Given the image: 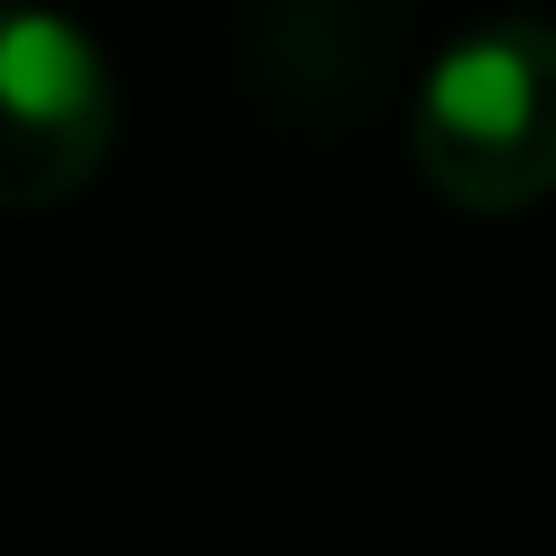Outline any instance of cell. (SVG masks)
Returning <instances> with one entry per match:
<instances>
[{
	"mask_svg": "<svg viewBox=\"0 0 556 556\" xmlns=\"http://www.w3.org/2000/svg\"><path fill=\"white\" fill-rule=\"evenodd\" d=\"M408 156L469 217L539 208L556 191V26L495 17L434 52L408 104Z\"/></svg>",
	"mask_w": 556,
	"mask_h": 556,
	"instance_id": "1",
	"label": "cell"
},
{
	"mask_svg": "<svg viewBox=\"0 0 556 556\" xmlns=\"http://www.w3.org/2000/svg\"><path fill=\"white\" fill-rule=\"evenodd\" d=\"M113 156V70L52 9H0V217L87 191Z\"/></svg>",
	"mask_w": 556,
	"mask_h": 556,
	"instance_id": "2",
	"label": "cell"
}]
</instances>
